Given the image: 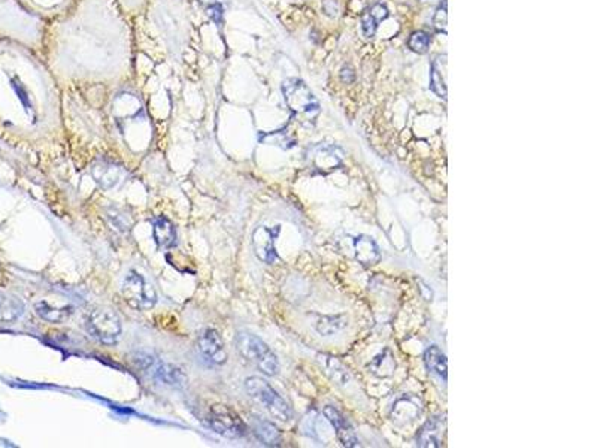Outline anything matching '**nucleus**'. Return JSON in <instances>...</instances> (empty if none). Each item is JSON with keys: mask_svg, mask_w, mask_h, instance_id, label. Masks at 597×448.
Wrapping results in <instances>:
<instances>
[{"mask_svg": "<svg viewBox=\"0 0 597 448\" xmlns=\"http://www.w3.org/2000/svg\"><path fill=\"white\" fill-rule=\"evenodd\" d=\"M433 26L438 30V32H446V4H443V6H441L435 17H433Z\"/></svg>", "mask_w": 597, "mask_h": 448, "instance_id": "25", "label": "nucleus"}, {"mask_svg": "<svg viewBox=\"0 0 597 448\" xmlns=\"http://www.w3.org/2000/svg\"><path fill=\"white\" fill-rule=\"evenodd\" d=\"M445 432L443 417H433L420 429L416 435V444L424 448H436L442 445Z\"/></svg>", "mask_w": 597, "mask_h": 448, "instance_id": "11", "label": "nucleus"}, {"mask_svg": "<svg viewBox=\"0 0 597 448\" xmlns=\"http://www.w3.org/2000/svg\"><path fill=\"white\" fill-rule=\"evenodd\" d=\"M323 412H324V415L327 418V422L333 426V429L336 432V437L342 442V445H345V447H360V441H358L353 426L350 425V422L347 420V418L343 417L335 407L328 405V407L324 408Z\"/></svg>", "mask_w": 597, "mask_h": 448, "instance_id": "10", "label": "nucleus"}, {"mask_svg": "<svg viewBox=\"0 0 597 448\" xmlns=\"http://www.w3.org/2000/svg\"><path fill=\"white\" fill-rule=\"evenodd\" d=\"M236 348L245 361L252 363L267 377H275L279 370L276 354L267 347L259 336L249 332H239L236 336Z\"/></svg>", "mask_w": 597, "mask_h": 448, "instance_id": "1", "label": "nucleus"}, {"mask_svg": "<svg viewBox=\"0 0 597 448\" xmlns=\"http://www.w3.org/2000/svg\"><path fill=\"white\" fill-rule=\"evenodd\" d=\"M308 159L312 163L313 169H317L321 174H327L340 166L343 160V151L336 145L320 144L309 149Z\"/></svg>", "mask_w": 597, "mask_h": 448, "instance_id": "7", "label": "nucleus"}, {"mask_svg": "<svg viewBox=\"0 0 597 448\" xmlns=\"http://www.w3.org/2000/svg\"><path fill=\"white\" fill-rule=\"evenodd\" d=\"M354 257L362 265L370 266L380 262L381 252L372 238L362 235L354 239Z\"/></svg>", "mask_w": 597, "mask_h": 448, "instance_id": "12", "label": "nucleus"}, {"mask_svg": "<svg viewBox=\"0 0 597 448\" xmlns=\"http://www.w3.org/2000/svg\"><path fill=\"white\" fill-rule=\"evenodd\" d=\"M279 233V229H271L267 226H260L252 233V248L254 252H256V256L264 262L272 265L276 259H278V254H276V248H275V239Z\"/></svg>", "mask_w": 597, "mask_h": 448, "instance_id": "9", "label": "nucleus"}, {"mask_svg": "<svg viewBox=\"0 0 597 448\" xmlns=\"http://www.w3.org/2000/svg\"><path fill=\"white\" fill-rule=\"evenodd\" d=\"M202 2H205V4H213L214 0H202Z\"/></svg>", "mask_w": 597, "mask_h": 448, "instance_id": "26", "label": "nucleus"}, {"mask_svg": "<svg viewBox=\"0 0 597 448\" xmlns=\"http://www.w3.org/2000/svg\"><path fill=\"white\" fill-rule=\"evenodd\" d=\"M388 17V9L382 4L372 5L362 17V28L366 38H370L375 35L377 28L381 21H384Z\"/></svg>", "mask_w": 597, "mask_h": 448, "instance_id": "21", "label": "nucleus"}, {"mask_svg": "<svg viewBox=\"0 0 597 448\" xmlns=\"http://www.w3.org/2000/svg\"><path fill=\"white\" fill-rule=\"evenodd\" d=\"M245 388L248 395L254 400H257L276 420L289 422L293 417V411L286 399H282V396L266 380L260 377H249L245 381Z\"/></svg>", "mask_w": 597, "mask_h": 448, "instance_id": "3", "label": "nucleus"}, {"mask_svg": "<svg viewBox=\"0 0 597 448\" xmlns=\"http://www.w3.org/2000/svg\"><path fill=\"white\" fill-rule=\"evenodd\" d=\"M282 93L290 111L303 122H313L320 114V103L303 81L296 78L284 81Z\"/></svg>", "mask_w": 597, "mask_h": 448, "instance_id": "2", "label": "nucleus"}, {"mask_svg": "<svg viewBox=\"0 0 597 448\" xmlns=\"http://www.w3.org/2000/svg\"><path fill=\"white\" fill-rule=\"evenodd\" d=\"M154 377L160 383L171 387H184L188 383V378L183 372V369H179L171 363H160L154 370Z\"/></svg>", "mask_w": 597, "mask_h": 448, "instance_id": "19", "label": "nucleus"}, {"mask_svg": "<svg viewBox=\"0 0 597 448\" xmlns=\"http://www.w3.org/2000/svg\"><path fill=\"white\" fill-rule=\"evenodd\" d=\"M446 54H439L431 63L430 87L439 97L446 99Z\"/></svg>", "mask_w": 597, "mask_h": 448, "instance_id": "16", "label": "nucleus"}, {"mask_svg": "<svg viewBox=\"0 0 597 448\" xmlns=\"http://www.w3.org/2000/svg\"><path fill=\"white\" fill-rule=\"evenodd\" d=\"M198 346L202 356L208 362L215 363V365L226 363L227 351H226V347H224L222 338L220 336V334L215 331V329H211V327L205 329V331L199 335Z\"/></svg>", "mask_w": 597, "mask_h": 448, "instance_id": "8", "label": "nucleus"}, {"mask_svg": "<svg viewBox=\"0 0 597 448\" xmlns=\"http://www.w3.org/2000/svg\"><path fill=\"white\" fill-rule=\"evenodd\" d=\"M35 312L38 314V317H41L45 321L62 323L72 316L73 306H70V305L57 306V305L50 304L48 301H41V302L35 304Z\"/></svg>", "mask_w": 597, "mask_h": 448, "instance_id": "15", "label": "nucleus"}, {"mask_svg": "<svg viewBox=\"0 0 597 448\" xmlns=\"http://www.w3.org/2000/svg\"><path fill=\"white\" fill-rule=\"evenodd\" d=\"M87 331L99 342L114 346L122 335V320L114 311L99 308L88 316Z\"/></svg>", "mask_w": 597, "mask_h": 448, "instance_id": "5", "label": "nucleus"}, {"mask_svg": "<svg viewBox=\"0 0 597 448\" xmlns=\"http://www.w3.org/2000/svg\"><path fill=\"white\" fill-rule=\"evenodd\" d=\"M122 294L131 308L139 311L151 309L157 302L154 287L136 271H130L126 275L122 286Z\"/></svg>", "mask_w": 597, "mask_h": 448, "instance_id": "4", "label": "nucleus"}, {"mask_svg": "<svg viewBox=\"0 0 597 448\" xmlns=\"http://www.w3.org/2000/svg\"><path fill=\"white\" fill-rule=\"evenodd\" d=\"M424 363H426V368L430 373H433V375H438L439 378L446 381L448 362H446V356L443 354V351L439 347L431 346L430 348L426 350Z\"/></svg>", "mask_w": 597, "mask_h": 448, "instance_id": "18", "label": "nucleus"}, {"mask_svg": "<svg viewBox=\"0 0 597 448\" xmlns=\"http://www.w3.org/2000/svg\"><path fill=\"white\" fill-rule=\"evenodd\" d=\"M430 42H431L430 35L426 33V32H421V30H418V32H414L411 35V38L408 41V45L414 53L426 54L430 48Z\"/></svg>", "mask_w": 597, "mask_h": 448, "instance_id": "23", "label": "nucleus"}, {"mask_svg": "<svg viewBox=\"0 0 597 448\" xmlns=\"http://www.w3.org/2000/svg\"><path fill=\"white\" fill-rule=\"evenodd\" d=\"M24 312V304L17 296L0 293V324H9L18 320Z\"/></svg>", "mask_w": 597, "mask_h": 448, "instance_id": "17", "label": "nucleus"}, {"mask_svg": "<svg viewBox=\"0 0 597 448\" xmlns=\"http://www.w3.org/2000/svg\"><path fill=\"white\" fill-rule=\"evenodd\" d=\"M153 236L160 248H172L176 244V229L172 221L164 217L153 220Z\"/></svg>", "mask_w": 597, "mask_h": 448, "instance_id": "14", "label": "nucleus"}, {"mask_svg": "<svg viewBox=\"0 0 597 448\" xmlns=\"http://www.w3.org/2000/svg\"><path fill=\"white\" fill-rule=\"evenodd\" d=\"M208 426L226 438H242L247 435V425L237 412L227 405H214L208 412Z\"/></svg>", "mask_w": 597, "mask_h": 448, "instance_id": "6", "label": "nucleus"}, {"mask_svg": "<svg viewBox=\"0 0 597 448\" xmlns=\"http://www.w3.org/2000/svg\"><path fill=\"white\" fill-rule=\"evenodd\" d=\"M338 321H339V317H323V320L317 323V331L326 336L332 335L336 331H339L343 324H345V323H338Z\"/></svg>", "mask_w": 597, "mask_h": 448, "instance_id": "24", "label": "nucleus"}, {"mask_svg": "<svg viewBox=\"0 0 597 448\" xmlns=\"http://www.w3.org/2000/svg\"><path fill=\"white\" fill-rule=\"evenodd\" d=\"M369 369L372 373H375L377 377H390L396 370V362L394 356L390 350H384L381 354H378L373 358L372 363L369 365Z\"/></svg>", "mask_w": 597, "mask_h": 448, "instance_id": "22", "label": "nucleus"}, {"mask_svg": "<svg viewBox=\"0 0 597 448\" xmlns=\"http://www.w3.org/2000/svg\"><path fill=\"white\" fill-rule=\"evenodd\" d=\"M252 432L256 433V437L269 447H279L282 442V435L279 429L271 423L264 420V418H252L251 422Z\"/></svg>", "mask_w": 597, "mask_h": 448, "instance_id": "13", "label": "nucleus"}, {"mask_svg": "<svg viewBox=\"0 0 597 448\" xmlns=\"http://www.w3.org/2000/svg\"><path fill=\"white\" fill-rule=\"evenodd\" d=\"M92 175L95 181L104 190L115 187L119 183V179H122V171H119V168L108 163L96 164L92 171Z\"/></svg>", "mask_w": 597, "mask_h": 448, "instance_id": "20", "label": "nucleus"}]
</instances>
